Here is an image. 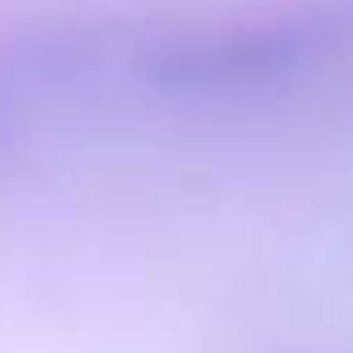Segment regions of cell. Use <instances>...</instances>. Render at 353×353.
Returning <instances> with one entry per match:
<instances>
[{"label": "cell", "mask_w": 353, "mask_h": 353, "mask_svg": "<svg viewBox=\"0 0 353 353\" xmlns=\"http://www.w3.org/2000/svg\"><path fill=\"white\" fill-rule=\"evenodd\" d=\"M345 221L320 170L200 125L129 121L0 166V353H324Z\"/></svg>", "instance_id": "cell-1"}]
</instances>
